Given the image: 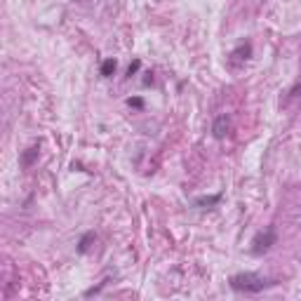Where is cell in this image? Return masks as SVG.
Instances as JSON below:
<instances>
[{"label":"cell","instance_id":"cell-5","mask_svg":"<svg viewBox=\"0 0 301 301\" xmlns=\"http://www.w3.org/2000/svg\"><path fill=\"white\" fill-rule=\"evenodd\" d=\"M231 57H238V59H249V57H252V42H249V40H242L236 50L231 52Z\"/></svg>","mask_w":301,"mask_h":301},{"label":"cell","instance_id":"cell-9","mask_svg":"<svg viewBox=\"0 0 301 301\" xmlns=\"http://www.w3.org/2000/svg\"><path fill=\"white\" fill-rule=\"evenodd\" d=\"M127 106H132V108H139V111H141V108H144V99H141V97H130V99H127Z\"/></svg>","mask_w":301,"mask_h":301},{"label":"cell","instance_id":"cell-8","mask_svg":"<svg viewBox=\"0 0 301 301\" xmlns=\"http://www.w3.org/2000/svg\"><path fill=\"white\" fill-rule=\"evenodd\" d=\"M219 200H221V193L210 196V198H198V200H196V207H212V205H217Z\"/></svg>","mask_w":301,"mask_h":301},{"label":"cell","instance_id":"cell-6","mask_svg":"<svg viewBox=\"0 0 301 301\" xmlns=\"http://www.w3.org/2000/svg\"><path fill=\"white\" fill-rule=\"evenodd\" d=\"M97 240V236H94V231H87L85 236L80 238V242H78V252L80 254H85V252H90V247H92V242Z\"/></svg>","mask_w":301,"mask_h":301},{"label":"cell","instance_id":"cell-1","mask_svg":"<svg viewBox=\"0 0 301 301\" xmlns=\"http://www.w3.org/2000/svg\"><path fill=\"white\" fill-rule=\"evenodd\" d=\"M228 285L233 292H242V294H259L263 289H268L271 285H275L273 280L263 278L257 273H238L228 280Z\"/></svg>","mask_w":301,"mask_h":301},{"label":"cell","instance_id":"cell-10","mask_svg":"<svg viewBox=\"0 0 301 301\" xmlns=\"http://www.w3.org/2000/svg\"><path fill=\"white\" fill-rule=\"evenodd\" d=\"M139 68H141V61H139V59H134V61L130 64V68H127V78H132V76H134Z\"/></svg>","mask_w":301,"mask_h":301},{"label":"cell","instance_id":"cell-3","mask_svg":"<svg viewBox=\"0 0 301 301\" xmlns=\"http://www.w3.org/2000/svg\"><path fill=\"white\" fill-rule=\"evenodd\" d=\"M228 132H231V116H226V113L217 116L214 125H212V134H214V139H226Z\"/></svg>","mask_w":301,"mask_h":301},{"label":"cell","instance_id":"cell-7","mask_svg":"<svg viewBox=\"0 0 301 301\" xmlns=\"http://www.w3.org/2000/svg\"><path fill=\"white\" fill-rule=\"evenodd\" d=\"M116 68H118V61H116L113 57H108V59H104V64H101V76H104V78H111V76L116 73Z\"/></svg>","mask_w":301,"mask_h":301},{"label":"cell","instance_id":"cell-2","mask_svg":"<svg viewBox=\"0 0 301 301\" xmlns=\"http://www.w3.org/2000/svg\"><path fill=\"white\" fill-rule=\"evenodd\" d=\"M275 242H278V233H275L273 226H266L263 231H259L257 236L252 238V245H249V252L254 257H263L266 252H271Z\"/></svg>","mask_w":301,"mask_h":301},{"label":"cell","instance_id":"cell-4","mask_svg":"<svg viewBox=\"0 0 301 301\" xmlns=\"http://www.w3.org/2000/svg\"><path fill=\"white\" fill-rule=\"evenodd\" d=\"M38 153H40V146H31L21 153V167H31L36 160H38Z\"/></svg>","mask_w":301,"mask_h":301}]
</instances>
